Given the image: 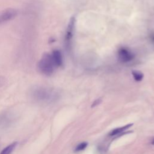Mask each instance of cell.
I'll use <instances>...</instances> for the list:
<instances>
[{
  "label": "cell",
  "mask_w": 154,
  "mask_h": 154,
  "mask_svg": "<svg viewBox=\"0 0 154 154\" xmlns=\"http://www.w3.org/2000/svg\"><path fill=\"white\" fill-rule=\"evenodd\" d=\"M40 72L45 75H51L53 73L55 67L51 55L45 54L40 60L38 64Z\"/></svg>",
  "instance_id": "obj_2"
},
{
  "label": "cell",
  "mask_w": 154,
  "mask_h": 154,
  "mask_svg": "<svg viewBox=\"0 0 154 154\" xmlns=\"http://www.w3.org/2000/svg\"><path fill=\"white\" fill-rule=\"evenodd\" d=\"M31 96L38 102L52 103L58 99L59 94L52 88L37 86L31 90Z\"/></svg>",
  "instance_id": "obj_1"
},
{
  "label": "cell",
  "mask_w": 154,
  "mask_h": 154,
  "mask_svg": "<svg viewBox=\"0 0 154 154\" xmlns=\"http://www.w3.org/2000/svg\"><path fill=\"white\" fill-rule=\"evenodd\" d=\"M132 75L133 76L134 79L136 81H140L143 79L144 77V75L143 73H141L140 71H137V70H134L132 72Z\"/></svg>",
  "instance_id": "obj_9"
},
{
  "label": "cell",
  "mask_w": 154,
  "mask_h": 154,
  "mask_svg": "<svg viewBox=\"0 0 154 154\" xmlns=\"http://www.w3.org/2000/svg\"><path fill=\"white\" fill-rule=\"evenodd\" d=\"M118 59L122 63H127L134 59L133 54L128 49L125 48H120L117 52Z\"/></svg>",
  "instance_id": "obj_4"
},
{
  "label": "cell",
  "mask_w": 154,
  "mask_h": 154,
  "mask_svg": "<svg viewBox=\"0 0 154 154\" xmlns=\"http://www.w3.org/2000/svg\"><path fill=\"white\" fill-rule=\"evenodd\" d=\"M17 11L14 8H7L0 12V24L7 22L14 19Z\"/></svg>",
  "instance_id": "obj_3"
},
{
  "label": "cell",
  "mask_w": 154,
  "mask_h": 154,
  "mask_svg": "<svg viewBox=\"0 0 154 154\" xmlns=\"http://www.w3.org/2000/svg\"><path fill=\"white\" fill-rule=\"evenodd\" d=\"M55 67H60L63 64V56L59 50H54L51 54Z\"/></svg>",
  "instance_id": "obj_6"
},
{
  "label": "cell",
  "mask_w": 154,
  "mask_h": 154,
  "mask_svg": "<svg viewBox=\"0 0 154 154\" xmlns=\"http://www.w3.org/2000/svg\"><path fill=\"white\" fill-rule=\"evenodd\" d=\"M75 24V19L74 17H72L69 21L67 30H66V34L65 35V42L67 44L70 40L73 35V31H74V27Z\"/></svg>",
  "instance_id": "obj_5"
},
{
  "label": "cell",
  "mask_w": 154,
  "mask_h": 154,
  "mask_svg": "<svg viewBox=\"0 0 154 154\" xmlns=\"http://www.w3.org/2000/svg\"><path fill=\"white\" fill-rule=\"evenodd\" d=\"M17 145V142L15 141L13 143L9 144L6 147H5L0 153V154H11L13 150L16 148Z\"/></svg>",
  "instance_id": "obj_8"
},
{
  "label": "cell",
  "mask_w": 154,
  "mask_h": 154,
  "mask_svg": "<svg viewBox=\"0 0 154 154\" xmlns=\"http://www.w3.org/2000/svg\"><path fill=\"white\" fill-rule=\"evenodd\" d=\"M87 145H88V143H87V142H82V143L78 144L76 146V147H75L74 151H75V152H78L82 151V150H84V149L87 147Z\"/></svg>",
  "instance_id": "obj_10"
},
{
  "label": "cell",
  "mask_w": 154,
  "mask_h": 154,
  "mask_svg": "<svg viewBox=\"0 0 154 154\" xmlns=\"http://www.w3.org/2000/svg\"><path fill=\"white\" fill-rule=\"evenodd\" d=\"M132 125H133V124L131 123V124L126 125L122 127H120V128L114 129L110 132V133L109 134V136H115V135H119V134H122L123 132H124L125 131L128 129L131 126H132Z\"/></svg>",
  "instance_id": "obj_7"
},
{
  "label": "cell",
  "mask_w": 154,
  "mask_h": 154,
  "mask_svg": "<svg viewBox=\"0 0 154 154\" xmlns=\"http://www.w3.org/2000/svg\"><path fill=\"white\" fill-rule=\"evenodd\" d=\"M9 120H10V119H9L6 114L2 115L0 117V124L3 126H5L9 123Z\"/></svg>",
  "instance_id": "obj_11"
},
{
  "label": "cell",
  "mask_w": 154,
  "mask_h": 154,
  "mask_svg": "<svg viewBox=\"0 0 154 154\" xmlns=\"http://www.w3.org/2000/svg\"><path fill=\"white\" fill-rule=\"evenodd\" d=\"M101 102H102L101 99H97L95 100L93 102V103H92L91 107L93 108V107H95V106H97L98 105H99V104L101 103Z\"/></svg>",
  "instance_id": "obj_12"
},
{
  "label": "cell",
  "mask_w": 154,
  "mask_h": 154,
  "mask_svg": "<svg viewBox=\"0 0 154 154\" xmlns=\"http://www.w3.org/2000/svg\"><path fill=\"white\" fill-rule=\"evenodd\" d=\"M152 144L153 145H154V140L152 141Z\"/></svg>",
  "instance_id": "obj_13"
}]
</instances>
